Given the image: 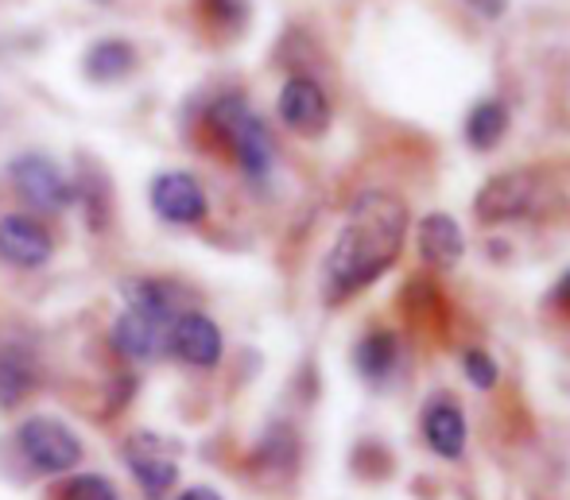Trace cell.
<instances>
[{
	"instance_id": "obj_1",
	"label": "cell",
	"mask_w": 570,
	"mask_h": 500,
	"mask_svg": "<svg viewBox=\"0 0 570 500\" xmlns=\"http://www.w3.org/2000/svg\"><path fill=\"white\" fill-rule=\"evenodd\" d=\"M407 233V206L389 190H365L353 198L345 225L326 256V300L342 303L368 287L396 264Z\"/></svg>"
},
{
	"instance_id": "obj_2",
	"label": "cell",
	"mask_w": 570,
	"mask_h": 500,
	"mask_svg": "<svg viewBox=\"0 0 570 500\" xmlns=\"http://www.w3.org/2000/svg\"><path fill=\"white\" fill-rule=\"evenodd\" d=\"M128 306L114 322V350L128 361H151L167 345L175 318H179V300L175 287L164 280H136L125 287Z\"/></svg>"
},
{
	"instance_id": "obj_3",
	"label": "cell",
	"mask_w": 570,
	"mask_h": 500,
	"mask_svg": "<svg viewBox=\"0 0 570 500\" xmlns=\"http://www.w3.org/2000/svg\"><path fill=\"white\" fill-rule=\"evenodd\" d=\"M16 450H20L23 462L36 473H43V478H62V473L75 470L86 454L78 431H70L62 419H51V415L23 419V423L16 427Z\"/></svg>"
},
{
	"instance_id": "obj_4",
	"label": "cell",
	"mask_w": 570,
	"mask_h": 500,
	"mask_svg": "<svg viewBox=\"0 0 570 500\" xmlns=\"http://www.w3.org/2000/svg\"><path fill=\"white\" fill-rule=\"evenodd\" d=\"M210 125L226 136L233 159H237L248 179H264L272 171V136L245 101L218 98L210 105Z\"/></svg>"
},
{
	"instance_id": "obj_5",
	"label": "cell",
	"mask_w": 570,
	"mask_h": 500,
	"mask_svg": "<svg viewBox=\"0 0 570 500\" xmlns=\"http://www.w3.org/2000/svg\"><path fill=\"white\" fill-rule=\"evenodd\" d=\"M8 175H12V187L20 190V198L39 214H59V209H67L75 202V187L59 171V164L47 156H36V151L16 156Z\"/></svg>"
},
{
	"instance_id": "obj_6",
	"label": "cell",
	"mask_w": 570,
	"mask_h": 500,
	"mask_svg": "<svg viewBox=\"0 0 570 500\" xmlns=\"http://www.w3.org/2000/svg\"><path fill=\"white\" fill-rule=\"evenodd\" d=\"M535 198H540V179L532 171H504L481 187L473 209L481 222H512V217H524Z\"/></svg>"
},
{
	"instance_id": "obj_7",
	"label": "cell",
	"mask_w": 570,
	"mask_h": 500,
	"mask_svg": "<svg viewBox=\"0 0 570 500\" xmlns=\"http://www.w3.org/2000/svg\"><path fill=\"white\" fill-rule=\"evenodd\" d=\"M125 465L132 470L136 486L148 497H164L167 489H175V481H179V462H175L164 442L148 431H136L132 439L125 442Z\"/></svg>"
},
{
	"instance_id": "obj_8",
	"label": "cell",
	"mask_w": 570,
	"mask_h": 500,
	"mask_svg": "<svg viewBox=\"0 0 570 500\" xmlns=\"http://www.w3.org/2000/svg\"><path fill=\"white\" fill-rule=\"evenodd\" d=\"M151 209L171 225H198L206 217V190L195 175L164 171L151 183Z\"/></svg>"
},
{
	"instance_id": "obj_9",
	"label": "cell",
	"mask_w": 570,
	"mask_h": 500,
	"mask_svg": "<svg viewBox=\"0 0 570 500\" xmlns=\"http://www.w3.org/2000/svg\"><path fill=\"white\" fill-rule=\"evenodd\" d=\"M167 350L195 369H214L222 361L226 345H222L218 322L206 318L203 311H183L179 318H175L171 334H167Z\"/></svg>"
},
{
	"instance_id": "obj_10",
	"label": "cell",
	"mask_w": 570,
	"mask_h": 500,
	"mask_svg": "<svg viewBox=\"0 0 570 500\" xmlns=\"http://www.w3.org/2000/svg\"><path fill=\"white\" fill-rule=\"evenodd\" d=\"M55 253V241L47 233V225H39L36 217L8 214L0 217V261L12 268H43Z\"/></svg>"
},
{
	"instance_id": "obj_11",
	"label": "cell",
	"mask_w": 570,
	"mask_h": 500,
	"mask_svg": "<svg viewBox=\"0 0 570 500\" xmlns=\"http://www.w3.org/2000/svg\"><path fill=\"white\" fill-rule=\"evenodd\" d=\"M279 117L287 128L303 136H318L331 125V101H326L323 86L311 78H287L279 90Z\"/></svg>"
},
{
	"instance_id": "obj_12",
	"label": "cell",
	"mask_w": 570,
	"mask_h": 500,
	"mask_svg": "<svg viewBox=\"0 0 570 500\" xmlns=\"http://www.w3.org/2000/svg\"><path fill=\"white\" fill-rule=\"evenodd\" d=\"M420 256L431 264V268H454L465 256V237L462 225L446 214H431L420 222Z\"/></svg>"
},
{
	"instance_id": "obj_13",
	"label": "cell",
	"mask_w": 570,
	"mask_h": 500,
	"mask_svg": "<svg viewBox=\"0 0 570 500\" xmlns=\"http://www.w3.org/2000/svg\"><path fill=\"white\" fill-rule=\"evenodd\" d=\"M39 381V365L28 345L4 342L0 345V408H16Z\"/></svg>"
},
{
	"instance_id": "obj_14",
	"label": "cell",
	"mask_w": 570,
	"mask_h": 500,
	"mask_svg": "<svg viewBox=\"0 0 570 500\" xmlns=\"http://www.w3.org/2000/svg\"><path fill=\"white\" fill-rule=\"evenodd\" d=\"M423 434H428L431 450H435L439 458H462L465 454V415L454 408V403L439 400L431 403L428 419H423Z\"/></svg>"
},
{
	"instance_id": "obj_15",
	"label": "cell",
	"mask_w": 570,
	"mask_h": 500,
	"mask_svg": "<svg viewBox=\"0 0 570 500\" xmlns=\"http://www.w3.org/2000/svg\"><path fill=\"white\" fill-rule=\"evenodd\" d=\"M82 67L94 82H120V78H128L136 70V51L125 39H98V43L86 51Z\"/></svg>"
},
{
	"instance_id": "obj_16",
	"label": "cell",
	"mask_w": 570,
	"mask_h": 500,
	"mask_svg": "<svg viewBox=\"0 0 570 500\" xmlns=\"http://www.w3.org/2000/svg\"><path fill=\"white\" fill-rule=\"evenodd\" d=\"M504 133H509V109H504L497 98L478 101L470 117H465V140H470V148H478V151L497 148Z\"/></svg>"
},
{
	"instance_id": "obj_17",
	"label": "cell",
	"mask_w": 570,
	"mask_h": 500,
	"mask_svg": "<svg viewBox=\"0 0 570 500\" xmlns=\"http://www.w3.org/2000/svg\"><path fill=\"white\" fill-rule=\"evenodd\" d=\"M396 337L384 334V330H376V334L361 337L357 353H353V365H357V373L365 376V381H384V376L396 369Z\"/></svg>"
},
{
	"instance_id": "obj_18",
	"label": "cell",
	"mask_w": 570,
	"mask_h": 500,
	"mask_svg": "<svg viewBox=\"0 0 570 500\" xmlns=\"http://www.w3.org/2000/svg\"><path fill=\"white\" fill-rule=\"evenodd\" d=\"M59 500H120V493L114 481L101 478V473H75L59 489Z\"/></svg>"
},
{
	"instance_id": "obj_19",
	"label": "cell",
	"mask_w": 570,
	"mask_h": 500,
	"mask_svg": "<svg viewBox=\"0 0 570 500\" xmlns=\"http://www.w3.org/2000/svg\"><path fill=\"white\" fill-rule=\"evenodd\" d=\"M462 365H465V376H470L473 389H493L497 384V361L489 357L485 350H470Z\"/></svg>"
},
{
	"instance_id": "obj_20",
	"label": "cell",
	"mask_w": 570,
	"mask_h": 500,
	"mask_svg": "<svg viewBox=\"0 0 570 500\" xmlns=\"http://www.w3.org/2000/svg\"><path fill=\"white\" fill-rule=\"evenodd\" d=\"M175 500H222L218 489H210V486H190V489H183Z\"/></svg>"
},
{
	"instance_id": "obj_21",
	"label": "cell",
	"mask_w": 570,
	"mask_h": 500,
	"mask_svg": "<svg viewBox=\"0 0 570 500\" xmlns=\"http://www.w3.org/2000/svg\"><path fill=\"white\" fill-rule=\"evenodd\" d=\"M481 16H501L504 12V0H470Z\"/></svg>"
}]
</instances>
